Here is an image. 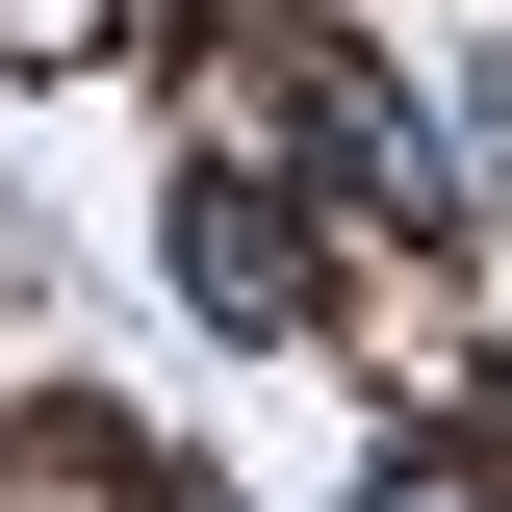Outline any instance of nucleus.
<instances>
[{"instance_id": "nucleus-1", "label": "nucleus", "mask_w": 512, "mask_h": 512, "mask_svg": "<svg viewBox=\"0 0 512 512\" xmlns=\"http://www.w3.org/2000/svg\"><path fill=\"white\" fill-rule=\"evenodd\" d=\"M180 282H205V333H282V308H308V256H282V180H205V205H180Z\"/></svg>"}, {"instance_id": "nucleus-2", "label": "nucleus", "mask_w": 512, "mask_h": 512, "mask_svg": "<svg viewBox=\"0 0 512 512\" xmlns=\"http://www.w3.org/2000/svg\"><path fill=\"white\" fill-rule=\"evenodd\" d=\"M0 512H154V487H128L103 436H0Z\"/></svg>"}]
</instances>
